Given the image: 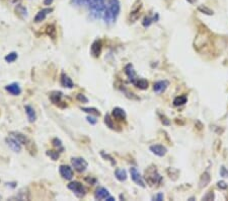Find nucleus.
<instances>
[{
    "label": "nucleus",
    "instance_id": "f257e3e1",
    "mask_svg": "<svg viewBox=\"0 0 228 201\" xmlns=\"http://www.w3.org/2000/svg\"><path fill=\"white\" fill-rule=\"evenodd\" d=\"M121 11V4L119 0H106V8H104L102 19L108 25L116 23Z\"/></svg>",
    "mask_w": 228,
    "mask_h": 201
},
{
    "label": "nucleus",
    "instance_id": "f03ea898",
    "mask_svg": "<svg viewBox=\"0 0 228 201\" xmlns=\"http://www.w3.org/2000/svg\"><path fill=\"white\" fill-rule=\"evenodd\" d=\"M106 0H90L89 1V13L94 19H102V14H104V8H106Z\"/></svg>",
    "mask_w": 228,
    "mask_h": 201
},
{
    "label": "nucleus",
    "instance_id": "7ed1b4c3",
    "mask_svg": "<svg viewBox=\"0 0 228 201\" xmlns=\"http://www.w3.org/2000/svg\"><path fill=\"white\" fill-rule=\"evenodd\" d=\"M145 180L147 182V184H149L150 186H155L158 185L163 181L161 175L158 173L156 167L150 166L147 170L145 171Z\"/></svg>",
    "mask_w": 228,
    "mask_h": 201
},
{
    "label": "nucleus",
    "instance_id": "20e7f679",
    "mask_svg": "<svg viewBox=\"0 0 228 201\" xmlns=\"http://www.w3.org/2000/svg\"><path fill=\"white\" fill-rule=\"evenodd\" d=\"M67 188H68L69 190L72 191L77 198H83V197L86 195V189H85V187L83 186L80 182H78V181L70 182L67 185Z\"/></svg>",
    "mask_w": 228,
    "mask_h": 201
},
{
    "label": "nucleus",
    "instance_id": "39448f33",
    "mask_svg": "<svg viewBox=\"0 0 228 201\" xmlns=\"http://www.w3.org/2000/svg\"><path fill=\"white\" fill-rule=\"evenodd\" d=\"M50 99L51 102H52L53 105L57 107H60V108H65L67 107V104H65L63 102V93L62 91H54L50 93Z\"/></svg>",
    "mask_w": 228,
    "mask_h": 201
},
{
    "label": "nucleus",
    "instance_id": "423d86ee",
    "mask_svg": "<svg viewBox=\"0 0 228 201\" xmlns=\"http://www.w3.org/2000/svg\"><path fill=\"white\" fill-rule=\"evenodd\" d=\"M71 164L74 170H76L78 173H83L86 171L88 167V163L83 158H71Z\"/></svg>",
    "mask_w": 228,
    "mask_h": 201
},
{
    "label": "nucleus",
    "instance_id": "0eeeda50",
    "mask_svg": "<svg viewBox=\"0 0 228 201\" xmlns=\"http://www.w3.org/2000/svg\"><path fill=\"white\" fill-rule=\"evenodd\" d=\"M130 174H131V178H132L133 182L136 183L138 186L142 187V188H145L146 185H145V183H144V180H143V178H142L141 174L139 173V171L137 170L136 168H134V167H132V168H130Z\"/></svg>",
    "mask_w": 228,
    "mask_h": 201
},
{
    "label": "nucleus",
    "instance_id": "6e6552de",
    "mask_svg": "<svg viewBox=\"0 0 228 201\" xmlns=\"http://www.w3.org/2000/svg\"><path fill=\"white\" fill-rule=\"evenodd\" d=\"M5 142H6L7 146H8L12 152H16V154H18V152H21V144L14 138V137H12V136L9 135L8 137L5 138Z\"/></svg>",
    "mask_w": 228,
    "mask_h": 201
},
{
    "label": "nucleus",
    "instance_id": "1a4fd4ad",
    "mask_svg": "<svg viewBox=\"0 0 228 201\" xmlns=\"http://www.w3.org/2000/svg\"><path fill=\"white\" fill-rule=\"evenodd\" d=\"M59 173L62 176L63 179L65 180H72L73 178V170L71 167L67 166V165H61L59 167Z\"/></svg>",
    "mask_w": 228,
    "mask_h": 201
},
{
    "label": "nucleus",
    "instance_id": "9d476101",
    "mask_svg": "<svg viewBox=\"0 0 228 201\" xmlns=\"http://www.w3.org/2000/svg\"><path fill=\"white\" fill-rule=\"evenodd\" d=\"M207 43H208L207 36H206L204 33H202V32H199L198 35H197V37H196V39H195V43H194V45H195V49H197L198 51H200V48L206 46L207 45Z\"/></svg>",
    "mask_w": 228,
    "mask_h": 201
},
{
    "label": "nucleus",
    "instance_id": "9b49d317",
    "mask_svg": "<svg viewBox=\"0 0 228 201\" xmlns=\"http://www.w3.org/2000/svg\"><path fill=\"white\" fill-rule=\"evenodd\" d=\"M102 43L100 40H96L94 43L91 44L90 46V53L91 55L96 58H98L100 56V53H102Z\"/></svg>",
    "mask_w": 228,
    "mask_h": 201
},
{
    "label": "nucleus",
    "instance_id": "f8f14e48",
    "mask_svg": "<svg viewBox=\"0 0 228 201\" xmlns=\"http://www.w3.org/2000/svg\"><path fill=\"white\" fill-rule=\"evenodd\" d=\"M9 135L14 137L21 145H29V143H31V140L29 139V137H27V135L23 134V133L18 132V131H11V132L9 133Z\"/></svg>",
    "mask_w": 228,
    "mask_h": 201
},
{
    "label": "nucleus",
    "instance_id": "ddd939ff",
    "mask_svg": "<svg viewBox=\"0 0 228 201\" xmlns=\"http://www.w3.org/2000/svg\"><path fill=\"white\" fill-rule=\"evenodd\" d=\"M141 8H142L141 1H139V0H138V1H137V2L134 4L132 10H131V12H130V21H132V23H135L137 19H139Z\"/></svg>",
    "mask_w": 228,
    "mask_h": 201
},
{
    "label": "nucleus",
    "instance_id": "4468645a",
    "mask_svg": "<svg viewBox=\"0 0 228 201\" xmlns=\"http://www.w3.org/2000/svg\"><path fill=\"white\" fill-rule=\"evenodd\" d=\"M111 196L108 189L104 187H98L94 192V198L96 200H108V198Z\"/></svg>",
    "mask_w": 228,
    "mask_h": 201
},
{
    "label": "nucleus",
    "instance_id": "2eb2a0df",
    "mask_svg": "<svg viewBox=\"0 0 228 201\" xmlns=\"http://www.w3.org/2000/svg\"><path fill=\"white\" fill-rule=\"evenodd\" d=\"M125 74L127 75V77L129 78V80L131 81V83L134 84V82L137 80V79L139 78V77L137 76L136 74V71H135L134 67H133L132 64H127L125 66Z\"/></svg>",
    "mask_w": 228,
    "mask_h": 201
},
{
    "label": "nucleus",
    "instance_id": "dca6fc26",
    "mask_svg": "<svg viewBox=\"0 0 228 201\" xmlns=\"http://www.w3.org/2000/svg\"><path fill=\"white\" fill-rule=\"evenodd\" d=\"M149 149L152 154H154L157 156H164L166 154H167V149H166V147L163 146V145H160V144L151 145V146L149 147Z\"/></svg>",
    "mask_w": 228,
    "mask_h": 201
},
{
    "label": "nucleus",
    "instance_id": "f3484780",
    "mask_svg": "<svg viewBox=\"0 0 228 201\" xmlns=\"http://www.w3.org/2000/svg\"><path fill=\"white\" fill-rule=\"evenodd\" d=\"M10 199H12V200H29L31 193L27 188H23L21 190H19V192H17L16 195L12 196Z\"/></svg>",
    "mask_w": 228,
    "mask_h": 201
},
{
    "label": "nucleus",
    "instance_id": "a211bd4d",
    "mask_svg": "<svg viewBox=\"0 0 228 201\" xmlns=\"http://www.w3.org/2000/svg\"><path fill=\"white\" fill-rule=\"evenodd\" d=\"M51 12H53V8H43V9H41V10H40L39 12L35 14L33 21L38 23H41V21H45L46 17H47V15L50 14Z\"/></svg>",
    "mask_w": 228,
    "mask_h": 201
},
{
    "label": "nucleus",
    "instance_id": "6ab92c4d",
    "mask_svg": "<svg viewBox=\"0 0 228 201\" xmlns=\"http://www.w3.org/2000/svg\"><path fill=\"white\" fill-rule=\"evenodd\" d=\"M169 85V82L167 80H159L156 81L153 84V91L156 93H162L165 91V89L167 88V86Z\"/></svg>",
    "mask_w": 228,
    "mask_h": 201
},
{
    "label": "nucleus",
    "instance_id": "aec40b11",
    "mask_svg": "<svg viewBox=\"0 0 228 201\" xmlns=\"http://www.w3.org/2000/svg\"><path fill=\"white\" fill-rule=\"evenodd\" d=\"M112 115L115 119H117L118 121H125L126 120L127 114L122 108H119V107H116V108L113 109Z\"/></svg>",
    "mask_w": 228,
    "mask_h": 201
},
{
    "label": "nucleus",
    "instance_id": "412c9836",
    "mask_svg": "<svg viewBox=\"0 0 228 201\" xmlns=\"http://www.w3.org/2000/svg\"><path fill=\"white\" fill-rule=\"evenodd\" d=\"M5 89L12 95H19L21 93V88L17 82H12L10 84L6 85Z\"/></svg>",
    "mask_w": 228,
    "mask_h": 201
},
{
    "label": "nucleus",
    "instance_id": "4be33fe9",
    "mask_svg": "<svg viewBox=\"0 0 228 201\" xmlns=\"http://www.w3.org/2000/svg\"><path fill=\"white\" fill-rule=\"evenodd\" d=\"M25 113H27V119H29V123L35 122V121L37 120V113H35V109H33L31 106H29V105H25Z\"/></svg>",
    "mask_w": 228,
    "mask_h": 201
},
{
    "label": "nucleus",
    "instance_id": "5701e85b",
    "mask_svg": "<svg viewBox=\"0 0 228 201\" xmlns=\"http://www.w3.org/2000/svg\"><path fill=\"white\" fill-rule=\"evenodd\" d=\"M61 84L66 88H73L74 87V83H73L72 79L65 73H62V75H61Z\"/></svg>",
    "mask_w": 228,
    "mask_h": 201
},
{
    "label": "nucleus",
    "instance_id": "b1692460",
    "mask_svg": "<svg viewBox=\"0 0 228 201\" xmlns=\"http://www.w3.org/2000/svg\"><path fill=\"white\" fill-rule=\"evenodd\" d=\"M158 19H159V15H158V13H155L153 16H149V15H148V16L144 17L143 21H142V25H143L144 27H150L153 23H156Z\"/></svg>",
    "mask_w": 228,
    "mask_h": 201
},
{
    "label": "nucleus",
    "instance_id": "393cba45",
    "mask_svg": "<svg viewBox=\"0 0 228 201\" xmlns=\"http://www.w3.org/2000/svg\"><path fill=\"white\" fill-rule=\"evenodd\" d=\"M211 181V177H210V174L208 172H204L202 174L201 178H200V182H199V186L200 188H205V187L208 186V184Z\"/></svg>",
    "mask_w": 228,
    "mask_h": 201
},
{
    "label": "nucleus",
    "instance_id": "a878e982",
    "mask_svg": "<svg viewBox=\"0 0 228 201\" xmlns=\"http://www.w3.org/2000/svg\"><path fill=\"white\" fill-rule=\"evenodd\" d=\"M134 85L137 87V88L142 89V91H145V89H147L148 86H149V82L144 78H138L134 82Z\"/></svg>",
    "mask_w": 228,
    "mask_h": 201
},
{
    "label": "nucleus",
    "instance_id": "bb28decb",
    "mask_svg": "<svg viewBox=\"0 0 228 201\" xmlns=\"http://www.w3.org/2000/svg\"><path fill=\"white\" fill-rule=\"evenodd\" d=\"M15 12H16V14L19 15L21 19H27V15H29L27 14V8L21 4H17L16 6H15Z\"/></svg>",
    "mask_w": 228,
    "mask_h": 201
},
{
    "label": "nucleus",
    "instance_id": "cd10ccee",
    "mask_svg": "<svg viewBox=\"0 0 228 201\" xmlns=\"http://www.w3.org/2000/svg\"><path fill=\"white\" fill-rule=\"evenodd\" d=\"M115 177L118 179L120 182H125L128 178L127 176V172L124 170V169H117L115 171Z\"/></svg>",
    "mask_w": 228,
    "mask_h": 201
},
{
    "label": "nucleus",
    "instance_id": "c85d7f7f",
    "mask_svg": "<svg viewBox=\"0 0 228 201\" xmlns=\"http://www.w3.org/2000/svg\"><path fill=\"white\" fill-rule=\"evenodd\" d=\"M187 101H188L187 95H178V97H176L173 99V105L175 107L182 106V105H185L187 103Z\"/></svg>",
    "mask_w": 228,
    "mask_h": 201
},
{
    "label": "nucleus",
    "instance_id": "c756f323",
    "mask_svg": "<svg viewBox=\"0 0 228 201\" xmlns=\"http://www.w3.org/2000/svg\"><path fill=\"white\" fill-rule=\"evenodd\" d=\"M46 33H47V35H48L49 37L51 38V39L55 40L57 38V29H56V27H55L54 25H49V27H47V31H46Z\"/></svg>",
    "mask_w": 228,
    "mask_h": 201
},
{
    "label": "nucleus",
    "instance_id": "7c9ffc66",
    "mask_svg": "<svg viewBox=\"0 0 228 201\" xmlns=\"http://www.w3.org/2000/svg\"><path fill=\"white\" fill-rule=\"evenodd\" d=\"M104 123H106V127H109V128L112 129V130H115V129H116V125H115L112 117H111L109 114H106V117H104Z\"/></svg>",
    "mask_w": 228,
    "mask_h": 201
},
{
    "label": "nucleus",
    "instance_id": "2f4dec72",
    "mask_svg": "<svg viewBox=\"0 0 228 201\" xmlns=\"http://www.w3.org/2000/svg\"><path fill=\"white\" fill-rule=\"evenodd\" d=\"M60 152H59V150H47L46 154H47L49 158H51V160L57 161L60 158Z\"/></svg>",
    "mask_w": 228,
    "mask_h": 201
},
{
    "label": "nucleus",
    "instance_id": "473e14b6",
    "mask_svg": "<svg viewBox=\"0 0 228 201\" xmlns=\"http://www.w3.org/2000/svg\"><path fill=\"white\" fill-rule=\"evenodd\" d=\"M52 144H53V146H54V147L58 148V150H60L61 152L64 150V148H63V145H62V141H61V139H59L58 137H55V138H53Z\"/></svg>",
    "mask_w": 228,
    "mask_h": 201
},
{
    "label": "nucleus",
    "instance_id": "72a5a7b5",
    "mask_svg": "<svg viewBox=\"0 0 228 201\" xmlns=\"http://www.w3.org/2000/svg\"><path fill=\"white\" fill-rule=\"evenodd\" d=\"M198 10H199L200 12L204 13V14H207V15L214 14V11L212 10V9H210L209 7H207L206 5H200V6L198 7Z\"/></svg>",
    "mask_w": 228,
    "mask_h": 201
},
{
    "label": "nucleus",
    "instance_id": "f704fd0d",
    "mask_svg": "<svg viewBox=\"0 0 228 201\" xmlns=\"http://www.w3.org/2000/svg\"><path fill=\"white\" fill-rule=\"evenodd\" d=\"M17 57H18V55H17L16 52H11V53H9V54H7L6 56H5L4 59H5V61H6V62L12 63V62H14V61L16 60Z\"/></svg>",
    "mask_w": 228,
    "mask_h": 201
},
{
    "label": "nucleus",
    "instance_id": "c9c22d12",
    "mask_svg": "<svg viewBox=\"0 0 228 201\" xmlns=\"http://www.w3.org/2000/svg\"><path fill=\"white\" fill-rule=\"evenodd\" d=\"M166 171H167V174L169 175L170 179H172V180H176V179H177L178 171L176 170V169H174V168H168Z\"/></svg>",
    "mask_w": 228,
    "mask_h": 201
},
{
    "label": "nucleus",
    "instance_id": "e433bc0d",
    "mask_svg": "<svg viewBox=\"0 0 228 201\" xmlns=\"http://www.w3.org/2000/svg\"><path fill=\"white\" fill-rule=\"evenodd\" d=\"M81 110L85 113H88V114H94L96 116H100V112L96 108H81Z\"/></svg>",
    "mask_w": 228,
    "mask_h": 201
},
{
    "label": "nucleus",
    "instance_id": "4c0bfd02",
    "mask_svg": "<svg viewBox=\"0 0 228 201\" xmlns=\"http://www.w3.org/2000/svg\"><path fill=\"white\" fill-rule=\"evenodd\" d=\"M100 156H102V158H104V160H108L109 162H111V165H112V166H116L117 165V162L116 161H115V158H113V156H111L110 154H104V152H100Z\"/></svg>",
    "mask_w": 228,
    "mask_h": 201
},
{
    "label": "nucleus",
    "instance_id": "58836bf2",
    "mask_svg": "<svg viewBox=\"0 0 228 201\" xmlns=\"http://www.w3.org/2000/svg\"><path fill=\"white\" fill-rule=\"evenodd\" d=\"M90 0H72V3L76 6H88Z\"/></svg>",
    "mask_w": 228,
    "mask_h": 201
},
{
    "label": "nucleus",
    "instance_id": "ea45409f",
    "mask_svg": "<svg viewBox=\"0 0 228 201\" xmlns=\"http://www.w3.org/2000/svg\"><path fill=\"white\" fill-rule=\"evenodd\" d=\"M76 99H77V101H79L80 103H83V104L88 103V99H87L84 95H82V93H78V95H76Z\"/></svg>",
    "mask_w": 228,
    "mask_h": 201
},
{
    "label": "nucleus",
    "instance_id": "a19ab883",
    "mask_svg": "<svg viewBox=\"0 0 228 201\" xmlns=\"http://www.w3.org/2000/svg\"><path fill=\"white\" fill-rule=\"evenodd\" d=\"M215 199V194L213 191H209L205 196L203 197V200H214Z\"/></svg>",
    "mask_w": 228,
    "mask_h": 201
},
{
    "label": "nucleus",
    "instance_id": "79ce46f5",
    "mask_svg": "<svg viewBox=\"0 0 228 201\" xmlns=\"http://www.w3.org/2000/svg\"><path fill=\"white\" fill-rule=\"evenodd\" d=\"M86 121L87 122L89 123L90 125H96V123H98V119L96 118V117H94V116H87L86 117Z\"/></svg>",
    "mask_w": 228,
    "mask_h": 201
},
{
    "label": "nucleus",
    "instance_id": "37998d69",
    "mask_svg": "<svg viewBox=\"0 0 228 201\" xmlns=\"http://www.w3.org/2000/svg\"><path fill=\"white\" fill-rule=\"evenodd\" d=\"M164 199V195L163 193H157V194H155L153 197H152V200H156V201H162Z\"/></svg>",
    "mask_w": 228,
    "mask_h": 201
},
{
    "label": "nucleus",
    "instance_id": "c03bdc74",
    "mask_svg": "<svg viewBox=\"0 0 228 201\" xmlns=\"http://www.w3.org/2000/svg\"><path fill=\"white\" fill-rule=\"evenodd\" d=\"M217 186L219 189H222V190H225V189L228 188V184H226L224 181H219V182L217 183Z\"/></svg>",
    "mask_w": 228,
    "mask_h": 201
},
{
    "label": "nucleus",
    "instance_id": "a18cd8bd",
    "mask_svg": "<svg viewBox=\"0 0 228 201\" xmlns=\"http://www.w3.org/2000/svg\"><path fill=\"white\" fill-rule=\"evenodd\" d=\"M220 175H221L223 178H227V177H228V170H226L225 167H221V170H220Z\"/></svg>",
    "mask_w": 228,
    "mask_h": 201
},
{
    "label": "nucleus",
    "instance_id": "49530a36",
    "mask_svg": "<svg viewBox=\"0 0 228 201\" xmlns=\"http://www.w3.org/2000/svg\"><path fill=\"white\" fill-rule=\"evenodd\" d=\"M159 116H160V118H161L160 120H161V122L163 123V125H166V126H168V125L170 124V121L168 120V119L166 118L165 116H162V115H159Z\"/></svg>",
    "mask_w": 228,
    "mask_h": 201
},
{
    "label": "nucleus",
    "instance_id": "de8ad7c7",
    "mask_svg": "<svg viewBox=\"0 0 228 201\" xmlns=\"http://www.w3.org/2000/svg\"><path fill=\"white\" fill-rule=\"evenodd\" d=\"M85 181H86V182H88L89 184H91V185H94V184H96V178H92V177H86V178H85Z\"/></svg>",
    "mask_w": 228,
    "mask_h": 201
},
{
    "label": "nucleus",
    "instance_id": "09e8293b",
    "mask_svg": "<svg viewBox=\"0 0 228 201\" xmlns=\"http://www.w3.org/2000/svg\"><path fill=\"white\" fill-rule=\"evenodd\" d=\"M53 1H54V0H44V5H46V6H49V5L52 4Z\"/></svg>",
    "mask_w": 228,
    "mask_h": 201
},
{
    "label": "nucleus",
    "instance_id": "8fccbe9b",
    "mask_svg": "<svg viewBox=\"0 0 228 201\" xmlns=\"http://www.w3.org/2000/svg\"><path fill=\"white\" fill-rule=\"evenodd\" d=\"M188 2L191 3V4H195L196 2H197V0H187Z\"/></svg>",
    "mask_w": 228,
    "mask_h": 201
},
{
    "label": "nucleus",
    "instance_id": "3c124183",
    "mask_svg": "<svg viewBox=\"0 0 228 201\" xmlns=\"http://www.w3.org/2000/svg\"><path fill=\"white\" fill-rule=\"evenodd\" d=\"M0 198H1V197H0Z\"/></svg>",
    "mask_w": 228,
    "mask_h": 201
}]
</instances>
